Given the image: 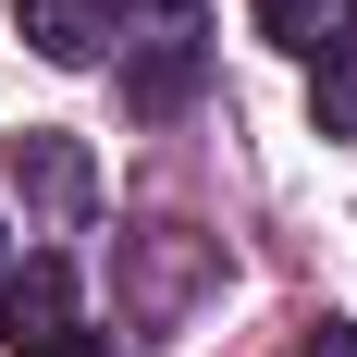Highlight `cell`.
<instances>
[{"mask_svg": "<svg viewBox=\"0 0 357 357\" xmlns=\"http://www.w3.org/2000/svg\"><path fill=\"white\" fill-rule=\"evenodd\" d=\"M222 259L197 247V234H185V222H148V234H123V321L136 333H173L185 321V296L210 284Z\"/></svg>", "mask_w": 357, "mask_h": 357, "instance_id": "6da1fadb", "label": "cell"}, {"mask_svg": "<svg viewBox=\"0 0 357 357\" xmlns=\"http://www.w3.org/2000/svg\"><path fill=\"white\" fill-rule=\"evenodd\" d=\"M0 185H13V210H25V222H86V197H99L86 148L50 136V123H25V136L0 148Z\"/></svg>", "mask_w": 357, "mask_h": 357, "instance_id": "7a4b0ae2", "label": "cell"}, {"mask_svg": "<svg viewBox=\"0 0 357 357\" xmlns=\"http://www.w3.org/2000/svg\"><path fill=\"white\" fill-rule=\"evenodd\" d=\"M0 345H13V357L74 345V271H62V259H25V271L0 284Z\"/></svg>", "mask_w": 357, "mask_h": 357, "instance_id": "3957f363", "label": "cell"}, {"mask_svg": "<svg viewBox=\"0 0 357 357\" xmlns=\"http://www.w3.org/2000/svg\"><path fill=\"white\" fill-rule=\"evenodd\" d=\"M13 25L37 37V62H74V74L111 50V13H99V0H13Z\"/></svg>", "mask_w": 357, "mask_h": 357, "instance_id": "277c9868", "label": "cell"}, {"mask_svg": "<svg viewBox=\"0 0 357 357\" xmlns=\"http://www.w3.org/2000/svg\"><path fill=\"white\" fill-rule=\"evenodd\" d=\"M259 13V37H271V50H296V62H321L333 37L357 25V0H247Z\"/></svg>", "mask_w": 357, "mask_h": 357, "instance_id": "5b68a950", "label": "cell"}, {"mask_svg": "<svg viewBox=\"0 0 357 357\" xmlns=\"http://www.w3.org/2000/svg\"><path fill=\"white\" fill-rule=\"evenodd\" d=\"M321 136H357V25L321 50Z\"/></svg>", "mask_w": 357, "mask_h": 357, "instance_id": "8992f818", "label": "cell"}, {"mask_svg": "<svg viewBox=\"0 0 357 357\" xmlns=\"http://www.w3.org/2000/svg\"><path fill=\"white\" fill-rule=\"evenodd\" d=\"M185 86H197V50L173 37V50H148V62H136V86H123V99H136V111H173Z\"/></svg>", "mask_w": 357, "mask_h": 357, "instance_id": "52a82bcc", "label": "cell"}, {"mask_svg": "<svg viewBox=\"0 0 357 357\" xmlns=\"http://www.w3.org/2000/svg\"><path fill=\"white\" fill-rule=\"evenodd\" d=\"M296 357H357V321H308V333H296Z\"/></svg>", "mask_w": 357, "mask_h": 357, "instance_id": "ba28073f", "label": "cell"}, {"mask_svg": "<svg viewBox=\"0 0 357 357\" xmlns=\"http://www.w3.org/2000/svg\"><path fill=\"white\" fill-rule=\"evenodd\" d=\"M50 357H99V333H74V345H50Z\"/></svg>", "mask_w": 357, "mask_h": 357, "instance_id": "9c48e42d", "label": "cell"}]
</instances>
